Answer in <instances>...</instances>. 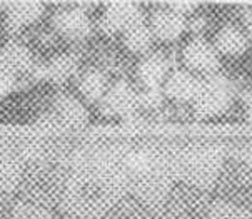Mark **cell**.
I'll use <instances>...</instances> for the list:
<instances>
[{
	"mask_svg": "<svg viewBox=\"0 0 252 219\" xmlns=\"http://www.w3.org/2000/svg\"><path fill=\"white\" fill-rule=\"evenodd\" d=\"M121 194V184L104 169H84L67 182L63 204L79 218H99L112 208Z\"/></svg>",
	"mask_w": 252,
	"mask_h": 219,
	"instance_id": "6da1fadb",
	"label": "cell"
},
{
	"mask_svg": "<svg viewBox=\"0 0 252 219\" xmlns=\"http://www.w3.org/2000/svg\"><path fill=\"white\" fill-rule=\"evenodd\" d=\"M32 67V54L19 44H10L0 50V69L12 75L22 74Z\"/></svg>",
	"mask_w": 252,
	"mask_h": 219,
	"instance_id": "9c48e42d",
	"label": "cell"
},
{
	"mask_svg": "<svg viewBox=\"0 0 252 219\" xmlns=\"http://www.w3.org/2000/svg\"><path fill=\"white\" fill-rule=\"evenodd\" d=\"M14 87H15V75L8 74V72L0 69V99L5 97L7 94H10Z\"/></svg>",
	"mask_w": 252,
	"mask_h": 219,
	"instance_id": "d6986e66",
	"label": "cell"
},
{
	"mask_svg": "<svg viewBox=\"0 0 252 219\" xmlns=\"http://www.w3.org/2000/svg\"><path fill=\"white\" fill-rule=\"evenodd\" d=\"M247 114H249V117H251V121H252V101L247 104Z\"/></svg>",
	"mask_w": 252,
	"mask_h": 219,
	"instance_id": "603a6c76",
	"label": "cell"
},
{
	"mask_svg": "<svg viewBox=\"0 0 252 219\" xmlns=\"http://www.w3.org/2000/svg\"><path fill=\"white\" fill-rule=\"evenodd\" d=\"M247 47L246 36L236 27H224L217 34L216 38V49L222 54L237 55L244 52Z\"/></svg>",
	"mask_w": 252,
	"mask_h": 219,
	"instance_id": "7c38bea8",
	"label": "cell"
},
{
	"mask_svg": "<svg viewBox=\"0 0 252 219\" xmlns=\"http://www.w3.org/2000/svg\"><path fill=\"white\" fill-rule=\"evenodd\" d=\"M152 34L162 40H176L182 36L186 22L174 10H159L152 17Z\"/></svg>",
	"mask_w": 252,
	"mask_h": 219,
	"instance_id": "ba28073f",
	"label": "cell"
},
{
	"mask_svg": "<svg viewBox=\"0 0 252 219\" xmlns=\"http://www.w3.org/2000/svg\"><path fill=\"white\" fill-rule=\"evenodd\" d=\"M162 101V92L160 89H147L142 96H140V102L147 107H156L159 106Z\"/></svg>",
	"mask_w": 252,
	"mask_h": 219,
	"instance_id": "ffe728a7",
	"label": "cell"
},
{
	"mask_svg": "<svg viewBox=\"0 0 252 219\" xmlns=\"http://www.w3.org/2000/svg\"><path fill=\"white\" fill-rule=\"evenodd\" d=\"M57 117L67 126H82L87 121V110L75 99L62 97L57 101Z\"/></svg>",
	"mask_w": 252,
	"mask_h": 219,
	"instance_id": "4fadbf2b",
	"label": "cell"
},
{
	"mask_svg": "<svg viewBox=\"0 0 252 219\" xmlns=\"http://www.w3.org/2000/svg\"><path fill=\"white\" fill-rule=\"evenodd\" d=\"M137 74L145 89H159V85L164 82L167 75V62L162 57L152 55L140 62Z\"/></svg>",
	"mask_w": 252,
	"mask_h": 219,
	"instance_id": "8fae6325",
	"label": "cell"
},
{
	"mask_svg": "<svg viewBox=\"0 0 252 219\" xmlns=\"http://www.w3.org/2000/svg\"><path fill=\"white\" fill-rule=\"evenodd\" d=\"M44 12V7L38 2H15L8 3L7 22L12 29H20L33 24Z\"/></svg>",
	"mask_w": 252,
	"mask_h": 219,
	"instance_id": "30bf717a",
	"label": "cell"
},
{
	"mask_svg": "<svg viewBox=\"0 0 252 219\" xmlns=\"http://www.w3.org/2000/svg\"><path fill=\"white\" fill-rule=\"evenodd\" d=\"M184 62L199 72H214L219 67L217 50L204 40H192L184 49Z\"/></svg>",
	"mask_w": 252,
	"mask_h": 219,
	"instance_id": "5b68a950",
	"label": "cell"
},
{
	"mask_svg": "<svg viewBox=\"0 0 252 219\" xmlns=\"http://www.w3.org/2000/svg\"><path fill=\"white\" fill-rule=\"evenodd\" d=\"M170 7H172L170 10H174L176 14L184 17V14H189V12L194 10L195 3H192V2H174V3H170Z\"/></svg>",
	"mask_w": 252,
	"mask_h": 219,
	"instance_id": "44dd1931",
	"label": "cell"
},
{
	"mask_svg": "<svg viewBox=\"0 0 252 219\" xmlns=\"http://www.w3.org/2000/svg\"><path fill=\"white\" fill-rule=\"evenodd\" d=\"M139 97L126 82H117L104 97V109L114 115H127L135 109Z\"/></svg>",
	"mask_w": 252,
	"mask_h": 219,
	"instance_id": "8992f818",
	"label": "cell"
},
{
	"mask_svg": "<svg viewBox=\"0 0 252 219\" xmlns=\"http://www.w3.org/2000/svg\"><path fill=\"white\" fill-rule=\"evenodd\" d=\"M200 89V82L189 72H174L172 75L167 77L165 80V94L179 102H189L195 101Z\"/></svg>",
	"mask_w": 252,
	"mask_h": 219,
	"instance_id": "52a82bcc",
	"label": "cell"
},
{
	"mask_svg": "<svg viewBox=\"0 0 252 219\" xmlns=\"http://www.w3.org/2000/svg\"><path fill=\"white\" fill-rule=\"evenodd\" d=\"M246 27H247V32H249V36H252V10H249L246 14Z\"/></svg>",
	"mask_w": 252,
	"mask_h": 219,
	"instance_id": "7402d4cb",
	"label": "cell"
},
{
	"mask_svg": "<svg viewBox=\"0 0 252 219\" xmlns=\"http://www.w3.org/2000/svg\"><path fill=\"white\" fill-rule=\"evenodd\" d=\"M19 181V166L12 159L0 157V189H10Z\"/></svg>",
	"mask_w": 252,
	"mask_h": 219,
	"instance_id": "ac0fdd59",
	"label": "cell"
},
{
	"mask_svg": "<svg viewBox=\"0 0 252 219\" xmlns=\"http://www.w3.org/2000/svg\"><path fill=\"white\" fill-rule=\"evenodd\" d=\"M10 219H50V213L42 208V206L22 203L14 208Z\"/></svg>",
	"mask_w": 252,
	"mask_h": 219,
	"instance_id": "e0dca14e",
	"label": "cell"
},
{
	"mask_svg": "<svg viewBox=\"0 0 252 219\" xmlns=\"http://www.w3.org/2000/svg\"><path fill=\"white\" fill-rule=\"evenodd\" d=\"M55 29L65 37L84 38L91 32V20L82 8H67L55 15Z\"/></svg>",
	"mask_w": 252,
	"mask_h": 219,
	"instance_id": "277c9868",
	"label": "cell"
},
{
	"mask_svg": "<svg viewBox=\"0 0 252 219\" xmlns=\"http://www.w3.org/2000/svg\"><path fill=\"white\" fill-rule=\"evenodd\" d=\"M79 89L82 92V96L89 101H99V99L105 94L107 89V82H105V77L97 71L87 72L82 80L79 84Z\"/></svg>",
	"mask_w": 252,
	"mask_h": 219,
	"instance_id": "9a60e30c",
	"label": "cell"
},
{
	"mask_svg": "<svg viewBox=\"0 0 252 219\" xmlns=\"http://www.w3.org/2000/svg\"><path fill=\"white\" fill-rule=\"evenodd\" d=\"M152 37V29H149L144 24H137L127 32H124V44L130 52H144L151 47Z\"/></svg>",
	"mask_w": 252,
	"mask_h": 219,
	"instance_id": "5bb4252c",
	"label": "cell"
},
{
	"mask_svg": "<svg viewBox=\"0 0 252 219\" xmlns=\"http://www.w3.org/2000/svg\"><path fill=\"white\" fill-rule=\"evenodd\" d=\"M195 112L200 117H212L224 112L230 104L229 85L222 77H209L206 82H200L199 94L194 101Z\"/></svg>",
	"mask_w": 252,
	"mask_h": 219,
	"instance_id": "7a4b0ae2",
	"label": "cell"
},
{
	"mask_svg": "<svg viewBox=\"0 0 252 219\" xmlns=\"http://www.w3.org/2000/svg\"><path fill=\"white\" fill-rule=\"evenodd\" d=\"M77 69V64L72 57H67V55H62V57L54 59L52 62L47 67H44L42 71V75L47 77V79L57 80V82H62V80L69 79V77L74 74Z\"/></svg>",
	"mask_w": 252,
	"mask_h": 219,
	"instance_id": "2e32d148",
	"label": "cell"
},
{
	"mask_svg": "<svg viewBox=\"0 0 252 219\" xmlns=\"http://www.w3.org/2000/svg\"><path fill=\"white\" fill-rule=\"evenodd\" d=\"M142 24L140 8L130 2H114L105 8L102 27L107 32H127L134 25Z\"/></svg>",
	"mask_w": 252,
	"mask_h": 219,
	"instance_id": "3957f363",
	"label": "cell"
}]
</instances>
